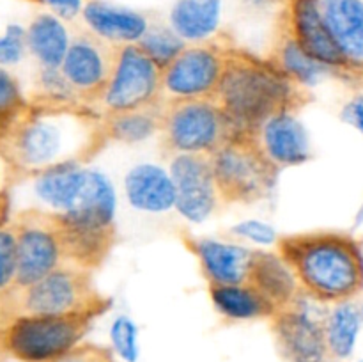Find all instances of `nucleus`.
I'll return each instance as SVG.
<instances>
[{"label": "nucleus", "instance_id": "obj_20", "mask_svg": "<svg viewBox=\"0 0 363 362\" xmlns=\"http://www.w3.org/2000/svg\"><path fill=\"white\" fill-rule=\"evenodd\" d=\"M247 283L269 298L279 311L303 297L289 266L277 252L254 251Z\"/></svg>", "mask_w": 363, "mask_h": 362}, {"label": "nucleus", "instance_id": "obj_10", "mask_svg": "<svg viewBox=\"0 0 363 362\" xmlns=\"http://www.w3.org/2000/svg\"><path fill=\"white\" fill-rule=\"evenodd\" d=\"M225 46L218 41L184 46L163 67V102L213 98L222 80Z\"/></svg>", "mask_w": 363, "mask_h": 362}, {"label": "nucleus", "instance_id": "obj_37", "mask_svg": "<svg viewBox=\"0 0 363 362\" xmlns=\"http://www.w3.org/2000/svg\"><path fill=\"white\" fill-rule=\"evenodd\" d=\"M85 2L87 0H41V4H46L55 11L57 16L66 18V20H71L78 13H82Z\"/></svg>", "mask_w": 363, "mask_h": 362}, {"label": "nucleus", "instance_id": "obj_24", "mask_svg": "<svg viewBox=\"0 0 363 362\" xmlns=\"http://www.w3.org/2000/svg\"><path fill=\"white\" fill-rule=\"evenodd\" d=\"M325 336L330 358L346 361L357 348L363 327V304L358 300L333 304L325 314Z\"/></svg>", "mask_w": 363, "mask_h": 362}, {"label": "nucleus", "instance_id": "obj_22", "mask_svg": "<svg viewBox=\"0 0 363 362\" xmlns=\"http://www.w3.org/2000/svg\"><path fill=\"white\" fill-rule=\"evenodd\" d=\"M268 59L279 70H282L287 77L293 78L294 82H298L303 87H311V85L318 84L326 73L332 71L330 67L323 66L321 62L314 60L301 50L294 35L291 34L282 14H279V20H277L275 35H273V45L272 50H269Z\"/></svg>", "mask_w": 363, "mask_h": 362}, {"label": "nucleus", "instance_id": "obj_32", "mask_svg": "<svg viewBox=\"0 0 363 362\" xmlns=\"http://www.w3.org/2000/svg\"><path fill=\"white\" fill-rule=\"evenodd\" d=\"M28 106L16 78L0 66V116L13 121Z\"/></svg>", "mask_w": 363, "mask_h": 362}, {"label": "nucleus", "instance_id": "obj_28", "mask_svg": "<svg viewBox=\"0 0 363 362\" xmlns=\"http://www.w3.org/2000/svg\"><path fill=\"white\" fill-rule=\"evenodd\" d=\"M162 105L149 106V109L130 110V112L105 114L103 117V130L108 141L113 142H133L145 141L155 133H160L162 128Z\"/></svg>", "mask_w": 363, "mask_h": 362}, {"label": "nucleus", "instance_id": "obj_23", "mask_svg": "<svg viewBox=\"0 0 363 362\" xmlns=\"http://www.w3.org/2000/svg\"><path fill=\"white\" fill-rule=\"evenodd\" d=\"M69 219L94 226H116V194L101 172L87 169L84 187L73 208L66 212Z\"/></svg>", "mask_w": 363, "mask_h": 362}, {"label": "nucleus", "instance_id": "obj_38", "mask_svg": "<svg viewBox=\"0 0 363 362\" xmlns=\"http://www.w3.org/2000/svg\"><path fill=\"white\" fill-rule=\"evenodd\" d=\"M9 209H11V197H9V190H4L0 194V226L7 224V216H9Z\"/></svg>", "mask_w": 363, "mask_h": 362}, {"label": "nucleus", "instance_id": "obj_41", "mask_svg": "<svg viewBox=\"0 0 363 362\" xmlns=\"http://www.w3.org/2000/svg\"><path fill=\"white\" fill-rule=\"evenodd\" d=\"M354 222H357V226H360V224L363 222V202H362L360 209H358V213H357V219H354Z\"/></svg>", "mask_w": 363, "mask_h": 362}, {"label": "nucleus", "instance_id": "obj_26", "mask_svg": "<svg viewBox=\"0 0 363 362\" xmlns=\"http://www.w3.org/2000/svg\"><path fill=\"white\" fill-rule=\"evenodd\" d=\"M87 169L82 165H64L46 170L34 180V192L52 212L66 213L73 208Z\"/></svg>", "mask_w": 363, "mask_h": 362}, {"label": "nucleus", "instance_id": "obj_18", "mask_svg": "<svg viewBox=\"0 0 363 362\" xmlns=\"http://www.w3.org/2000/svg\"><path fill=\"white\" fill-rule=\"evenodd\" d=\"M124 192L133 208L147 213H163L176 208V187L170 172L162 167L142 163L124 177Z\"/></svg>", "mask_w": 363, "mask_h": 362}, {"label": "nucleus", "instance_id": "obj_40", "mask_svg": "<svg viewBox=\"0 0 363 362\" xmlns=\"http://www.w3.org/2000/svg\"><path fill=\"white\" fill-rule=\"evenodd\" d=\"M11 123H13V121L7 119V117H4V116H0V141H2L4 135L7 133V130H9Z\"/></svg>", "mask_w": 363, "mask_h": 362}, {"label": "nucleus", "instance_id": "obj_5", "mask_svg": "<svg viewBox=\"0 0 363 362\" xmlns=\"http://www.w3.org/2000/svg\"><path fill=\"white\" fill-rule=\"evenodd\" d=\"M222 204H254L273 194L280 169L254 131H238L211 155Z\"/></svg>", "mask_w": 363, "mask_h": 362}, {"label": "nucleus", "instance_id": "obj_3", "mask_svg": "<svg viewBox=\"0 0 363 362\" xmlns=\"http://www.w3.org/2000/svg\"><path fill=\"white\" fill-rule=\"evenodd\" d=\"M238 131H257L279 114H296L312 102L311 89L287 77L268 57L225 46V64L215 96Z\"/></svg>", "mask_w": 363, "mask_h": 362}, {"label": "nucleus", "instance_id": "obj_45", "mask_svg": "<svg viewBox=\"0 0 363 362\" xmlns=\"http://www.w3.org/2000/svg\"><path fill=\"white\" fill-rule=\"evenodd\" d=\"M362 78H363V70H362Z\"/></svg>", "mask_w": 363, "mask_h": 362}, {"label": "nucleus", "instance_id": "obj_2", "mask_svg": "<svg viewBox=\"0 0 363 362\" xmlns=\"http://www.w3.org/2000/svg\"><path fill=\"white\" fill-rule=\"evenodd\" d=\"M301 295L318 304L358 300L363 293V240L347 231L319 229L277 238Z\"/></svg>", "mask_w": 363, "mask_h": 362}, {"label": "nucleus", "instance_id": "obj_42", "mask_svg": "<svg viewBox=\"0 0 363 362\" xmlns=\"http://www.w3.org/2000/svg\"><path fill=\"white\" fill-rule=\"evenodd\" d=\"M262 2H279V0H262Z\"/></svg>", "mask_w": 363, "mask_h": 362}, {"label": "nucleus", "instance_id": "obj_46", "mask_svg": "<svg viewBox=\"0 0 363 362\" xmlns=\"http://www.w3.org/2000/svg\"><path fill=\"white\" fill-rule=\"evenodd\" d=\"M0 302H2V298H0Z\"/></svg>", "mask_w": 363, "mask_h": 362}, {"label": "nucleus", "instance_id": "obj_29", "mask_svg": "<svg viewBox=\"0 0 363 362\" xmlns=\"http://www.w3.org/2000/svg\"><path fill=\"white\" fill-rule=\"evenodd\" d=\"M137 45L162 67H165L184 48L183 39L174 31L163 27L147 28L144 38Z\"/></svg>", "mask_w": 363, "mask_h": 362}, {"label": "nucleus", "instance_id": "obj_14", "mask_svg": "<svg viewBox=\"0 0 363 362\" xmlns=\"http://www.w3.org/2000/svg\"><path fill=\"white\" fill-rule=\"evenodd\" d=\"M176 209L190 222H204L222 204L209 155H176L170 163Z\"/></svg>", "mask_w": 363, "mask_h": 362}, {"label": "nucleus", "instance_id": "obj_34", "mask_svg": "<svg viewBox=\"0 0 363 362\" xmlns=\"http://www.w3.org/2000/svg\"><path fill=\"white\" fill-rule=\"evenodd\" d=\"M55 362H117L116 361V351L108 346L96 343H84L67 351L66 355Z\"/></svg>", "mask_w": 363, "mask_h": 362}, {"label": "nucleus", "instance_id": "obj_13", "mask_svg": "<svg viewBox=\"0 0 363 362\" xmlns=\"http://www.w3.org/2000/svg\"><path fill=\"white\" fill-rule=\"evenodd\" d=\"M325 318H315L307 305L294 302L280 309L272 319L269 329L275 336L277 348L286 362H328V344L325 336Z\"/></svg>", "mask_w": 363, "mask_h": 362}, {"label": "nucleus", "instance_id": "obj_9", "mask_svg": "<svg viewBox=\"0 0 363 362\" xmlns=\"http://www.w3.org/2000/svg\"><path fill=\"white\" fill-rule=\"evenodd\" d=\"M16 231V287L30 286L66 265L59 215L52 209L30 208L13 220Z\"/></svg>", "mask_w": 363, "mask_h": 362}, {"label": "nucleus", "instance_id": "obj_39", "mask_svg": "<svg viewBox=\"0 0 363 362\" xmlns=\"http://www.w3.org/2000/svg\"><path fill=\"white\" fill-rule=\"evenodd\" d=\"M7 180H11V174L7 170V165L4 163V160L0 158V194L4 190H7Z\"/></svg>", "mask_w": 363, "mask_h": 362}, {"label": "nucleus", "instance_id": "obj_6", "mask_svg": "<svg viewBox=\"0 0 363 362\" xmlns=\"http://www.w3.org/2000/svg\"><path fill=\"white\" fill-rule=\"evenodd\" d=\"M236 133L238 128L215 98L163 102L160 135L170 155L211 156Z\"/></svg>", "mask_w": 363, "mask_h": 362}, {"label": "nucleus", "instance_id": "obj_36", "mask_svg": "<svg viewBox=\"0 0 363 362\" xmlns=\"http://www.w3.org/2000/svg\"><path fill=\"white\" fill-rule=\"evenodd\" d=\"M340 119L363 135V92L353 96L340 110Z\"/></svg>", "mask_w": 363, "mask_h": 362}, {"label": "nucleus", "instance_id": "obj_33", "mask_svg": "<svg viewBox=\"0 0 363 362\" xmlns=\"http://www.w3.org/2000/svg\"><path fill=\"white\" fill-rule=\"evenodd\" d=\"M27 48V31L20 25H9L0 35V66H11L23 59Z\"/></svg>", "mask_w": 363, "mask_h": 362}, {"label": "nucleus", "instance_id": "obj_47", "mask_svg": "<svg viewBox=\"0 0 363 362\" xmlns=\"http://www.w3.org/2000/svg\"><path fill=\"white\" fill-rule=\"evenodd\" d=\"M362 362H363V361H362Z\"/></svg>", "mask_w": 363, "mask_h": 362}, {"label": "nucleus", "instance_id": "obj_21", "mask_svg": "<svg viewBox=\"0 0 363 362\" xmlns=\"http://www.w3.org/2000/svg\"><path fill=\"white\" fill-rule=\"evenodd\" d=\"M209 298L216 312L230 322L272 319L279 312L277 305L266 298L257 287L248 283L208 284Z\"/></svg>", "mask_w": 363, "mask_h": 362}, {"label": "nucleus", "instance_id": "obj_25", "mask_svg": "<svg viewBox=\"0 0 363 362\" xmlns=\"http://www.w3.org/2000/svg\"><path fill=\"white\" fill-rule=\"evenodd\" d=\"M71 38L59 16L39 14L27 28V48L43 67L59 70L69 48Z\"/></svg>", "mask_w": 363, "mask_h": 362}, {"label": "nucleus", "instance_id": "obj_19", "mask_svg": "<svg viewBox=\"0 0 363 362\" xmlns=\"http://www.w3.org/2000/svg\"><path fill=\"white\" fill-rule=\"evenodd\" d=\"M337 46L357 71L363 70V0H319Z\"/></svg>", "mask_w": 363, "mask_h": 362}, {"label": "nucleus", "instance_id": "obj_8", "mask_svg": "<svg viewBox=\"0 0 363 362\" xmlns=\"http://www.w3.org/2000/svg\"><path fill=\"white\" fill-rule=\"evenodd\" d=\"M163 67L137 43L121 45L105 92L96 103L99 114L130 112L163 103Z\"/></svg>", "mask_w": 363, "mask_h": 362}, {"label": "nucleus", "instance_id": "obj_27", "mask_svg": "<svg viewBox=\"0 0 363 362\" xmlns=\"http://www.w3.org/2000/svg\"><path fill=\"white\" fill-rule=\"evenodd\" d=\"M220 20V0H177L170 14L172 31L181 39L206 41Z\"/></svg>", "mask_w": 363, "mask_h": 362}, {"label": "nucleus", "instance_id": "obj_30", "mask_svg": "<svg viewBox=\"0 0 363 362\" xmlns=\"http://www.w3.org/2000/svg\"><path fill=\"white\" fill-rule=\"evenodd\" d=\"M18 252L13 222L0 226V298L16 287Z\"/></svg>", "mask_w": 363, "mask_h": 362}, {"label": "nucleus", "instance_id": "obj_35", "mask_svg": "<svg viewBox=\"0 0 363 362\" xmlns=\"http://www.w3.org/2000/svg\"><path fill=\"white\" fill-rule=\"evenodd\" d=\"M233 233L261 245L273 243V241H277V238H279L273 227H269L268 224L264 222H259V220H245V222L233 227Z\"/></svg>", "mask_w": 363, "mask_h": 362}, {"label": "nucleus", "instance_id": "obj_43", "mask_svg": "<svg viewBox=\"0 0 363 362\" xmlns=\"http://www.w3.org/2000/svg\"><path fill=\"white\" fill-rule=\"evenodd\" d=\"M30 2H38V4H41V0H30Z\"/></svg>", "mask_w": 363, "mask_h": 362}, {"label": "nucleus", "instance_id": "obj_31", "mask_svg": "<svg viewBox=\"0 0 363 362\" xmlns=\"http://www.w3.org/2000/svg\"><path fill=\"white\" fill-rule=\"evenodd\" d=\"M112 350L126 362H137L138 358V329L128 316H117L110 327Z\"/></svg>", "mask_w": 363, "mask_h": 362}, {"label": "nucleus", "instance_id": "obj_16", "mask_svg": "<svg viewBox=\"0 0 363 362\" xmlns=\"http://www.w3.org/2000/svg\"><path fill=\"white\" fill-rule=\"evenodd\" d=\"M255 135L266 155L280 170L301 165L311 158L308 133L294 114L272 117L261 124Z\"/></svg>", "mask_w": 363, "mask_h": 362}, {"label": "nucleus", "instance_id": "obj_44", "mask_svg": "<svg viewBox=\"0 0 363 362\" xmlns=\"http://www.w3.org/2000/svg\"><path fill=\"white\" fill-rule=\"evenodd\" d=\"M328 362H340V361H333V358H332V361H328Z\"/></svg>", "mask_w": 363, "mask_h": 362}, {"label": "nucleus", "instance_id": "obj_15", "mask_svg": "<svg viewBox=\"0 0 363 362\" xmlns=\"http://www.w3.org/2000/svg\"><path fill=\"white\" fill-rule=\"evenodd\" d=\"M184 245L199 259L201 272L208 284L247 283L254 251L211 238L195 236H184Z\"/></svg>", "mask_w": 363, "mask_h": 362}, {"label": "nucleus", "instance_id": "obj_11", "mask_svg": "<svg viewBox=\"0 0 363 362\" xmlns=\"http://www.w3.org/2000/svg\"><path fill=\"white\" fill-rule=\"evenodd\" d=\"M119 46L89 32H78L71 38L69 48L62 60L64 78L74 99L96 106L112 77Z\"/></svg>", "mask_w": 363, "mask_h": 362}, {"label": "nucleus", "instance_id": "obj_4", "mask_svg": "<svg viewBox=\"0 0 363 362\" xmlns=\"http://www.w3.org/2000/svg\"><path fill=\"white\" fill-rule=\"evenodd\" d=\"M2 305L13 316L77 312L101 316L110 309L112 298L96 287L91 270L62 265L30 286L14 287L2 297Z\"/></svg>", "mask_w": 363, "mask_h": 362}, {"label": "nucleus", "instance_id": "obj_7", "mask_svg": "<svg viewBox=\"0 0 363 362\" xmlns=\"http://www.w3.org/2000/svg\"><path fill=\"white\" fill-rule=\"evenodd\" d=\"M94 312L13 316L2 330L4 348L20 362H55L84 341Z\"/></svg>", "mask_w": 363, "mask_h": 362}, {"label": "nucleus", "instance_id": "obj_12", "mask_svg": "<svg viewBox=\"0 0 363 362\" xmlns=\"http://www.w3.org/2000/svg\"><path fill=\"white\" fill-rule=\"evenodd\" d=\"M282 2L284 6L280 14L286 20L291 34L294 35L296 43L307 55L337 73L362 78L360 71L351 66L350 60L337 46L323 16L319 0H282Z\"/></svg>", "mask_w": 363, "mask_h": 362}, {"label": "nucleus", "instance_id": "obj_17", "mask_svg": "<svg viewBox=\"0 0 363 362\" xmlns=\"http://www.w3.org/2000/svg\"><path fill=\"white\" fill-rule=\"evenodd\" d=\"M82 14L92 34L117 46L138 43L149 28L142 14L113 7L101 0H87Z\"/></svg>", "mask_w": 363, "mask_h": 362}, {"label": "nucleus", "instance_id": "obj_1", "mask_svg": "<svg viewBox=\"0 0 363 362\" xmlns=\"http://www.w3.org/2000/svg\"><path fill=\"white\" fill-rule=\"evenodd\" d=\"M108 142L101 114L74 99L45 98L14 117L0 141V158L13 177H35L64 165H82Z\"/></svg>", "mask_w": 363, "mask_h": 362}]
</instances>
